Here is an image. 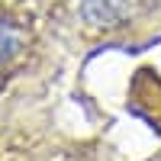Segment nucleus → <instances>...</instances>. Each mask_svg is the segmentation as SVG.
<instances>
[{
    "instance_id": "f257e3e1",
    "label": "nucleus",
    "mask_w": 161,
    "mask_h": 161,
    "mask_svg": "<svg viewBox=\"0 0 161 161\" xmlns=\"http://www.w3.org/2000/svg\"><path fill=\"white\" fill-rule=\"evenodd\" d=\"M145 19V0H74L77 39H103L129 32Z\"/></svg>"
}]
</instances>
